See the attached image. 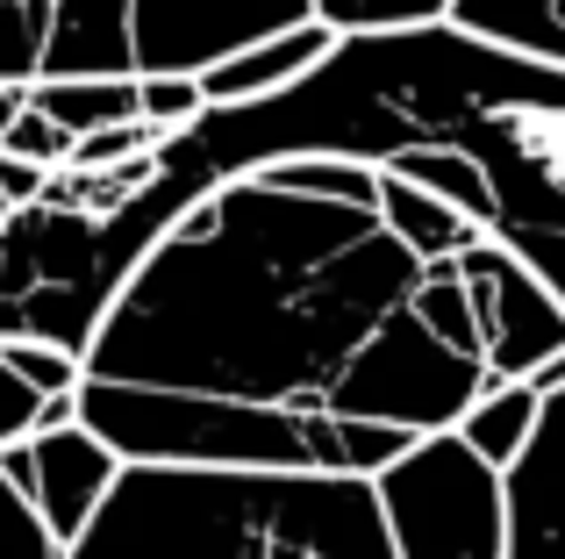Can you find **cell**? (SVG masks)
<instances>
[{"label":"cell","instance_id":"cell-1","mask_svg":"<svg viewBox=\"0 0 565 559\" xmlns=\"http://www.w3.org/2000/svg\"><path fill=\"white\" fill-rule=\"evenodd\" d=\"M429 259L380 201H330L265 172L207 187L100 323L86 373L137 388L451 431L487 359L423 316Z\"/></svg>","mask_w":565,"mask_h":559},{"label":"cell","instance_id":"cell-2","mask_svg":"<svg viewBox=\"0 0 565 559\" xmlns=\"http://www.w3.org/2000/svg\"><path fill=\"white\" fill-rule=\"evenodd\" d=\"M408 144H451L480 166L487 238L565 302V65L487 43L451 14L337 36V51L279 94L207 101L201 123L166 137V158L207 194L273 158L344 151L386 166Z\"/></svg>","mask_w":565,"mask_h":559},{"label":"cell","instance_id":"cell-3","mask_svg":"<svg viewBox=\"0 0 565 559\" xmlns=\"http://www.w3.org/2000/svg\"><path fill=\"white\" fill-rule=\"evenodd\" d=\"M72 559H401L373 474L122 460Z\"/></svg>","mask_w":565,"mask_h":559},{"label":"cell","instance_id":"cell-4","mask_svg":"<svg viewBox=\"0 0 565 559\" xmlns=\"http://www.w3.org/2000/svg\"><path fill=\"white\" fill-rule=\"evenodd\" d=\"M193 201L201 187L166 144L122 166H57L51 187L0 223V337H51L86 359L115 294Z\"/></svg>","mask_w":565,"mask_h":559},{"label":"cell","instance_id":"cell-5","mask_svg":"<svg viewBox=\"0 0 565 559\" xmlns=\"http://www.w3.org/2000/svg\"><path fill=\"white\" fill-rule=\"evenodd\" d=\"M401 559H509V474L466 431H423L373 474Z\"/></svg>","mask_w":565,"mask_h":559},{"label":"cell","instance_id":"cell-6","mask_svg":"<svg viewBox=\"0 0 565 559\" xmlns=\"http://www.w3.org/2000/svg\"><path fill=\"white\" fill-rule=\"evenodd\" d=\"M472 294V323H480V359L494 380H530L552 351H565V302L552 280L530 273L501 238H480L458 252Z\"/></svg>","mask_w":565,"mask_h":559},{"label":"cell","instance_id":"cell-7","mask_svg":"<svg viewBox=\"0 0 565 559\" xmlns=\"http://www.w3.org/2000/svg\"><path fill=\"white\" fill-rule=\"evenodd\" d=\"M308 14L316 0H137V72H207Z\"/></svg>","mask_w":565,"mask_h":559},{"label":"cell","instance_id":"cell-8","mask_svg":"<svg viewBox=\"0 0 565 559\" xmlns=\"http://www.w3.org/2000/svg\"><path fill=\"white\" fill-rule=\"evenodd\" d=\"M0 466H8V474L22 481L29 495H36V509L51 517V531L72 546V538H79L86 524L100 517L115 474H122V452H115L108 437L94 431V423L65 416V423H43L36 437H14V445H0Z\"/></svg>","mask_w":565,"mask_h":559},{"label":"cell","instance_id":"cell-9","mask_svg":"<svg viewBox=\"0 0 565 559\" xmlns=\"http://www.w3.org/2000/svg\"><path fill=\"white\" fill-rule=\"evenodd\" d=\"M509 559H565V388L544 394V416L509 466Z\"/></svg>","mask_w":565,"mask_h":559},{"label":"cell","instance_id":"cell-10","mask_svg":"<svg viewBox=\"0 0 565 559\" xmlns=\"http://www.w3.org/2000/svg\"><path fill=\"white\" fill-rule=\"evenodd\" d=\"M337 36H344V29H330L322 14H308V22L273 29V36H258V43H244V51L215 57V65L201 72V86H207V101H258V94H279V86H294L301 72H316L322 57L337 51Z\"/></svg>","mask_w":565,"mask_h":559},{"label":"cell","instance_id":"cell-11","mask_svg":"<svg viewBox=\"0 0 565 559\" xmlns=\"http://www.w3.org/2000/svg\"><path fill=\"white\" fill-rule=\"evenodd\" d=\"M43 72H137V0H51Z\"/></svg>","mask_w":565,"mask_h":559},{"label":"cell","instance_id":"cell-12","mask_svg":"<svg viewBox=\"0 0 565 559\" xmlns=\"http://www.w3.org/2000/svg\"><path fill=\"white\" fill-rule=\"evenodd\" d=\"M380 215L394 223V238L423 259H458L466 244L487 238L480 215H466L458 201L429 194L423 180H408V172H394V166H380Z\"/></svg>","mask_w":565,"mask_h":559},{"label":"cell","instance_id":"cell-13","mask_svg":"<svg viewBox=\"0 0 565 559\" xmlns=\"http://www.w3.org/2000/svg\"><path fill=\"white\" fill-rule=\"evenodd\" d=\"M29 101L51 108L72 137H94V129H108V123L143 115L137 72H43V80H29Z\"/></svg>","mask_w":565,"mask_h":559},{"label":"cell","instance_id":"cell-14","mask_svg":"<svg viewBox=\"0 0 565 559\" xmlns=\"http://www.w3.org/2000/svg\"><path fill=\"white\" fill-rule=\"evenodd\" d=\"M451 22L487 43H509L530 57H558L565 65V14L558 0H451Z\"/></svg>","mask_w":565,"mask_h":559},{"label":"cell","instance_id":"cell-15","mask_svg":"<svg viewBox=\"0 0 565 559\" xmlns=\"http://www.w3.org/2000/svg\"><path fill=\"white\" fill-rule=\"evenodd\" d=\"M537 416H544V394L530 388V380H487V394L458 416V431H466L472 452H487L494 466H509L515 452L530 445Z\"/></svg>","mask_w":565,"mask_h":559},{"label":"cell","instance_id":"cell-16","mask_svg":"<svg viewBox=\"0 0 565 559\" xmlns=\"http://www.w3.org/2000/svg\"><path fill=\"white\" fill-rule=\"evenodd\" d=\"M265 180L279 187H301V194H330V201H380V166L365 158H344V151H301V158H273L258 166Z\"/></svg>","mask_w":565,"mask_h":559},{"label":"cell","instance_id":"cell-17","mask_svg":"<svg viewBox=\"0 0 565 559\" xmlns=\"http://www.w3.org/2000/svg\"><path fill=\"white\" fill-rule=\"evenodd\" d=\"M386 166L408 172V180H423L429 194L458 201L466 215H480V223H487V180H480V166H472L466 151H451V144H408V151H394Z\"/></svg>","mask_w":565,"mask_h":559},{"label":"cell","instance_id":"cell-18","mask_svg":"<svg viewBox=\"0 0 565 559\" xmlns=\"http://www.w3.org/2000/svg\"><path fill=\"white\" fill-rule=\"evenodd\" d=\"M65 416H79V394H43L36 380H29L22 366L0 351V445L36 437L43 423H65Z\"/></svg>","mask_w":565,"mask_h":559},{"label":"cell","instance_id":"cell-19","mask_svg":"<svg viewBox=\"0 0 565 559\" xmlns=\"http://www.w3.org/2000/svg\"><path fill=\"white\" fill-rule=\"evenodd\" d=\"M0 559H72V546L51 531L36 495H29L8 466H0Z\"/></svg>","mask_w":565,"mask_h":559},{"label":"cell","instance_id":"cell-20","mask_svg":"<svg viewBox=\"0 0 565 559\" xmlns=\"http://www.w3.org/2000/svg\"><path fill=\"white\" fill-rule=\"evenodd\" d=\"M43 51H51V0H0V80H43Z\"/></svg>","mask_w":565,"mask_h":559},{"label":"cell","instance_id":"cell-21","mask_svg":"<svg viewBox=\"0 0 565 559\" xmlns=\"http://www.w3.org/2000/svg\"><path fill=\"white\" fill-rule=\"evenodd\" d=\"M316 14L344 36L359 29H415V22H444L451 0H316Z\"/></svg>","mask_w":565,"mask_h":559},{"label":"cell","instance_id":"cell-22","mask_svg":"<svg viewBox=\"0 0 565 559\" xmlns=\"http://www.w3.org/2000/svg\"><path fill=\"white\" fill-rule=\"evenodd\" d=\"M137 101L158 129H186L207 115V86L201 72H137Z\"/></svg>","mask_w":565,"mask_h":559},{"label":"cell","instance_id":"cell-23","mask_svg":"<svg viewBox=\"0 0 565 559\" xmlns=\"http://www.w3.org/2000/svg\"><path fill=\"white\" fill-rule=\"evenodd\" d=\"M0 351H8L43 394H79V380H86V359L65 351V345H51V337H0Z\"/></svg>","mask_w":565,"mask_h":559},{"label":"cell","instance_id":"cell-24","mask_svg":"<svg viewBox=\"0 0 565 559\" xmlns=\"http://www.w3.org/2000/svg\"><path fill=\"white\" fill-rule=\"evenodd\" d=\"M72 144H79V137H72V129L57 123L51 108H36V101H29V108H22V115L8 123V137H0V151H14V158H36V166H51V172H57V166L72 158Z\"/></svg>","mask_w":565,"mask_h":559},{"label":"cell","instance_id":"cell-25","mask_svg":"<svg viewBox=\"0 0 565 559\" xmlns=\"http://www.w3.org/2000/svg\"><path fill=\"white\" fill-rule=\"evenodd\" d=\"M0 187H8V201L22 209V201H36L43 187H51V166H36V158H14V151H0Z\"/></svg>","mask_w":565,"mask_h":559},{"label":"cell","instance_id":"cell-26","mask_svg":"<svg viewBox=\"0 0 565 559\" xmlns=\"http://www.w3.org/2000/svg\"><path fill=\"white\" fill-rule=\"evenodd\" d=\"M530 388H537V394H558V388H565V351H552V359L530 373Z\"/></svg>","mask_w":565,"mask_h":559},{"label":"cell","instance_id":"cell-27","mask_svg":"<svg viewBox=\"0 0 565 559\" xmlns=\"http://www.w3.org/2000/svg\"><path fill=\"white\" fill-rule=\"evenodd\" d=\"M29 108V86H14V80H0V137H8V123Z\"/></svg>","mask_w":565,"mask_h":559},{"label":"cell","instance_id":"cell-28","mask_svg":"<svg viewBox=\"0 0 565 559\" xmlns=\"http://www.w3.org/2000/svg\"><path fill=\"white\" fill-rule=\"evenodd\" d=\"M8 215H14V201H8V187H0V223H8Z\"/></svg>","mask_w":565,"mask_h":559},{"label":"cell","instance_id":"cell-29","mask_svg":"<svg viewBox=\"0 0 565 559\" xmlns=\"http://www.w3.org/2000/svg\"><path fill=\"white\" fill-rule=\"evenodd\" d=\"M558 14H565V0H558Z\"/></svg>","mask_w":565,"mask_h":559}]
</instances>
